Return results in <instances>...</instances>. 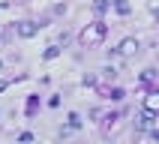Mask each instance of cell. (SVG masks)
I'll list each match as a JSON object with an SVG mask.
<instances>
[{
  "instance_id": "cell-1",
  "label": "cell",
  "mask_w": 159,
  "mask_h": 144,
  "mask_svg": "<svg viewBox=\"0 0 159 144\" xmlns=\"http://www.w3.org/2000/svg\"><path fill=\"white\" fill-rule=\"evenodd\" d=\"M105 33H108V24H105V21H93V24H87L84 30H81L78 42L84 45V48H90V45H99V42H102Z\"/></svg>"
},
{
  "instance_id": "cell-2",
  "label": "cell",
  "mask_w": 159,
  "mask_h": 144,
  "mask_svg": "<svg viewBox=\"0 0 159 144\" xmlns=\"http://www.w3.org/2000/svg\"><path fill=\"white\" fill-rule=\"evenodd\" d=\"M135 51H138V39H132V36H129V39H123V42L111 51V57H132Z\"/></svg>"
},
{
  "instance_id": "cell-3",
  "label": "cell",
  "mask_w": 159,
  "mask_h": 144,
  "mask_svg": "<svg viewBox=\"0 0 159 144\" xmlns=\"http://www.w3.org/2000/svg\"><path fill=\"white\" fill-rule=\"evenodd\" d=\"M42 30V24H36V21H18L15 24V33L21 36V39H30V36H36Z\"/></svg>"
},
{
  "instance_id": "cell-4",
  "label": "cell",
  "mask_w": 159,
  "mask_h": 144,
  "mask_svg": "<svg viewBox=\"0 0 159 144\" xmlns=\"http://www.w3.org/2000/svg\"><path fill=\"white\" fill-rule=\"evenodd\" d=\"M153 117H156V111H147V108H144L141 114L135 117V129H150V126H153Z\"/></svg>"
},
{
  "instance_id": "cell-5",
  "label": "cell",
  "mask_w": 159,
  "mask_h": 144,
  "mask_svg": "<svg viewBox=\"0 0 159 144\" xmlns=\"http://www.w3.org/2000/svg\"><path fill=\"white\" fill-rule=\"evenodd\" d=\"M144 108H147V111H159V90H150V93H147Z\"/></svg>"
},
{
  "instance_id": "cell-6",
  "label": "cell",
  "mask_w": 159,
  "mask_h": 144,
  "mask_svg": "<svg viewBox=\"0 0 159 144\" xmlns=\"http://www.w3.org/2000/svg\"><path fill=\"white\" fill-rule=\"evenodd\" d=\"M57 54H60V42H57V45H48V48H45V54H42V57H45V60H54Z\"/></svg>"
},
{
  "instance_id": "cell-7",
  "label": "cell",
  "mask_w": 159,
  "mask_h": 144,
  "mask_svg": "<svg viewBox=\"0 0 159 144\" xmlns=\"http://www.w3.org/2000/svg\"><path fill=\"white\" fill-rule=\"evenodd\" d=\"M66 123H69L72 129H81V114H78V111H72V114L66 117Z\"/></svg>"
},
{
  "instance_id": "cell-8",
  "label": "cell",
  "mask_w": 159,
  "mask_h": 144,
  "mask_svg": "<svg viewBox=\"0 0 159 144\" xmlns=\"http://www.w3.org/2000/svg\"><path fill=\"white\" fill-rule=\"evenodd\" d=\"M114 6H117V12H120V15H126V12H129V3H126V0H117Z\"/></svg>"
},
{
  "instance_id": "cell-9",
  "label": "cell",
  "mask_w": 159,
  "mask_h": 144,
  "mask_svg": "<svg viewBox=\"0 0 159 144\" xmlns=\"http://www.w3.org/2000/svg\"><path fill=\"white\" fill-rule=\"evenodd\" d=\"M105 6H108V0H96V3H93V9H96V12H105Z\"/></svg>"
},
{
  "instance_id": "cell-10",
  "label": "cell",
  "mask_w": 159,
  "mask_h": 144,
  "mask_svg": "<svg viewBox=\"0 0 159 144\" xmlns=\"http://www.w3.org/2000/svg\"><path fill=\"white\" fill-rule=\"evenodd\" d=\"M69 39H72V36H69V33H66V30H63V33H60V36H57V42H60V45H66V42H69Z\"/></svg>"
},
{
  "instance_id": "cell-11",
  "label": "cell",
  "mask_w": 159,
  "mask_h": 144,
  "mask_svg": "<svg viewBox=\"0 0 159 144\" xmlns=\"http://www.w3.org/2000/svg\"><path fill=\"white\" fill-rule=\"evenodd\" d=\"M123 96H126V93H123L120 87H114V90H111V99H123Z\"/></svg>"
},
{
  "instance_id": "cell-12",
  "label": "cell",
  "mask_w": 159,
  "mask_h": 144,
  "mask_svg": "<svg viewBox=\"0 0 159 144\" xmlns=\"http://www.w3.org/2000/svg\"><path fill=\"white\" fill-rule=\"evenodd\" d=\"M150 12H153V18H159V6H150Z\"/></svg>"
},
{
  "instance_id": "cell-13",
  "label": "cell",
  "mask_w": 159,
  "mask_h": 144,
  "mask_svg": "<svg viewBox=\"0 0 159 144\" xmlns=\"http://www.w3.org/2000/svg\"><path fill=\"white\" fill-rule=\"evenodd\" d=\"M0 42H3V36H0Z\"/></svg>"
},
{
  "instance_id": "cell-14",
  "label": "cell",
  "mask_w": 159,
  "mask_h": 144,
  "mask_svg": "<svg viewBox=\"0 0 159 144\" xmlns=\"http://www.w3.org/2000/svg\"><path fill=\"white\" fill-rule=\"evenodd\" d=\"M0 66H3V63H0Z\"/></svg>"
}]
</instances>
